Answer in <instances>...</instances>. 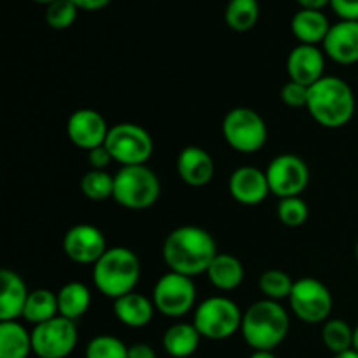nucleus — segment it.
<instances>
[{"label":"nucleus","mask_w":358,"mask_h":358,"mask_svg":"<svg viewBox=\"0 0 358 358\" xmlns=\"http://www.w3.org/2000/svg\"><path fill=\"white\" fill-rule=\"evenodd\" d=\"M217 254L212 234L191 224L171 231L163 243V261L168 269L189 278L206 273Z\"/></svg>","instance_id":"f257e3e1"},{"label":"nucleus","mask_w":358,"mask_h":358,"mask_svg":"<svg viewBox=\"0 0 358 358\" xmlns=\"http://www.w3.org/2000/svg\"><path fill=\"white\" fill-rule=\"evenodd\" d=\"M306 108L318 124L329 129H338L353 119L357 100L345 79L325 76L310 87Z\"/></svg>","instance_id":"f03ea898"},{"label":"nucleus","mask_w":358,"mask_h":358,"mask_svg":"<svg viewBox=\"0 0 358 358\" xmlns=\"http://www.w3.org/2000/svg\"><path fill=\"white\" fill-rule=\"evenodd\" d=\"M289 329L285 308L276 301L261 299L243 313L240 332L254 352H273L285 341Z\"/></svg>","instance_id":"7ed1b4c3"},{"label":"nucleus","mask_w":358,"mask_h":358,"mask_svg":"<svg viewBox=\"0 0 358 358\" xmlns=\"http://www.w3.org/2000/svg\"><path fill=\"white\" fill-rule=\"evenodd\" d=\"M142 275L140 259L131 248L112 247L93 266V283L101 296L119 299L135 292Z\"/></svg>","instance_id":"20e7f679"},{"label":"nucleus","mask_w":358,"mask_h":358,"mask_svg":"<svg viewBox=\"0 0 358 358\" xmlns=\"http://www.w3.org/2000/svg\"><path fill=\"white\" fill-rule=\"evenodd\" d=\"M161 182L145 164L121 166L114 175V201L126 210H147L159 199Z\"/></svg>","instance_id":"39448f33"},{"label":"nucleus","mask_w":358,"mask_h":358,"mask_svg":"<svg viewBox=\"0 0 358 358\" xmlns=\"http://www.w3.org/2000/svg\"><path fill=\"white\" fill-rule=\"evenodd\" d=\"M243 311L229 297L213 296L201 301L194 310V327L201 338L210 341H224L241 331Z\"/></svg>","instance_id":"423d86ee"},{"label":"nucleus","mask_w":358,"mask_h":358,"mask_svg":"<svg viewBox=\"0 0 358 358\" xmlns=\"http://www.w3.org/2000/svg\"><path fill=\"white\" fill-rule=\"evenodd\" d=\"M222 135L236 152L255 154L268 142V124L254 108L234 107L224 115Z\"/></svg>","instance_id":"0eeeda50"},{"label":"nucleus","mask_w":358,"mask_h":358,"mask_svg":"<svg viewBox=\"0 0 358 358\" xmlns=\"http://www.w3.org/2000/svg\"><path fill=\"white\" fill-rule=\"evenodd\" d=\"M105 147L112 159L121 166H140L152 157L154 140L143 126L135 122H119L108 131Z\"/></svg>","instance_id":"6e6552de"},{"label":"nucleus","mask_w":358,"mask_h":358,"mask_svg":"<svg viewBox=\"0 0 358 358\" xmlns=\"http://www.w3.org/2000/svg\"><path fill=\"white\" fill-rule=\"evenodd\" d=\"M289 304L290 310L301 322L318 325L325 324L331 318L334 299L325 283L313 276H304L294 282Z\"/></svg>","instance_id":"1a4fd4ad"},{"label":"nucleus","mask_w":358,"mask_h":358,"mask_svg":"<svg viewBox=\"0 0 358 358\" xmlns=\"http://www.w3.org/2000/svg\"><path fill=\"white\" fill-rule=\"evenodd\" d=\"M152 303L156 306V311H159L164 317H184L196 304L194 282L180 273H164L154 285Z\"/></svg>","instance_id":"9d476101"},{"label":"nucleus","mask_w":358,"mask_h":358,"mask_svg":"<svg viewBox=\"0 0 358 358\" xmlns=\"http://www.w3.org/2000/svg\"><path fill=\"white\" fill-rule=\"evenodd\" d=\"M79 341V332L73 320L56 317L52 320L35 325L31 331L34 355L38 358H66L72 355Z\"/></svg>","instance_id":"9b49d317"},{"label":"nucleus","mask_w":358,"mask_h":358,"mask_svg":"<svg viewBox=\"0 0 358 358\" xmlns=\"http://www.w3.org/2000/svg\"><path fill=\"white\" fill-rule=\"evenodd\" d=\"M271 194L278 199L301 196L310 184V166L296 154H280L266 168Z\"/></svg>","instance_id":"f8f14e48"},{"label":"nucleus","mask_w":358,"mask_h":358,"mask_svg":"<svg viewBox=\"0 0 358 358\" xmlns=\"http://www.w3.org/2000/svg\"><path fill=\"white\" fill-rule=\"evenodd\" d=\"M107 250L103 233L93 224H77L63 236V252L76 264L94 266Z\"/></svg>","instance_id":"ddd939ff"},{"label":"nucleus","mask_w":358,"mask_h":358,"mask_svg":"<svg viewBox=\"0 0 358 358\" xmlns=\"http://www.w3.org/2000/svg\"><path fill=\"white\" fill-rule=\"evenodd\" d=\"M110 128L103 115L93 108H79L66 121L69 140L79 149L90 150L105 145Z\"/></svg>","instance_id":"4468645a"},{"label":"nucleus","mask_w":358,"mask_h":358,"mask_svg":"<svg viewBox=\"0 0 358 358\" xmlns=\"http://www.w3.org/2000/svg\"><path fill=\"white\" fill-rule=\"evenodd\" d=\"M229 194L240 205H261L271 194L266 171L250 164L236 168L229 177Z\"/></svg>","instance_id":"2eb2a0df"},{"label":"nucleus","mask_w":358,"mask_h":358,"mask_svg":"<svg viewBox=\"0 0 358 358\" xmlns=\"http://www.w3.org/2000/svg\"><path fill=\"white\" fill-rule=\"evenodd\" d=\"M325 72V52L318 45L297 44L287 58V73L294 83L311 87Z\"/></svg>","instance_id":"dca6fc26"},{"label":"nucleus","mask_w":358,"mask_h":358,"mask_svg":"<svg viewBox=\"0 0 358 358\" xmlns=\"http://www.w3.org/2000/svg\"><path fill=\"white\" fill-rule=\"evenodd\" d=\"M324 52L327 58L339 65L358 63V21H338L331 24L324 41Z\"/></svg>","instance_id":"f3484780"},{"label":"nucleus","mask_w":358,"mask_h":358,"mask_svg":"<svg viewBox=\"0 0 358 358\" xmlns=\"http://www.w3.org/2000/svg\"><path fill=\"white\" fill-rule=\"evenodd\" d=\"M177 171L184 184L191 187H205L215 175V163L205 149L189 145L178 152Z\"/></svg>","instance_id":"a211bd4d"},{"label":"nucleus","mask_w":358,"mask_h":358,"mask_svg":"<svg viewBox=\"0 0 358 358\" xmlns=\"http://www.w3.org/2000/svg\"><path fill=\"white\" fill-rule=\"evenodd\" d=\"M30 292L24 280L10 269L0 271V320L14 322L23 318Z\"/></svg>","instance_id":"6ab92c4d"},{"label":"nucleus","mask_w":358,"mask_h":358,"mask_svg":"<svg viewBox=\"0 0 358 358\" xmlns=\"http://www.w3.org/2000/svg\"><path fill=\"white\" fill-rule=\"evenodd\" d=\"M114 315L122 325L129 329H142L152 322L154 306L152 301L140 292H129L114 301Z\"/></svg>","instance_id":"aec40b11"},{"label":"nucleus","mask_w":358,"mask_h":358,"mask_svg":"<svg viewBox=\"0 0 358 358\" xmlns=\"http://www.w3.org/2000/svg\"><path fill=\"white\" fill-rule=\"evenodd\" d=\"M290 30H292L294 37L299 41V44L318 45L324 44L325 37L331 30V23L322 10L299 9L292 16Z\"/></svg>","instance_id":"412c9836"},{"label":"nucleus","mask_w":358,"mask_h":358,"mask_svg":"<svg viewBox=\"0 0 358 358\" xmlns=\"http://www.w3.org/2000/svg\"><path fill=\"white\" fill-rule=\"evenodd\" d=\"M163 348L171 358H189L194 355L201 343V334L194 324H178L170 325L163 334Z\"/></svg>","instance_id":"4be33fe9"},{"label":"nucleus","mask_w":358,"mask_h":358,"mask_svg":"<svg viewBox=\"0 0 358 358\" xmlns=\"http://www.w3.org/2000/svg\"><path fill=\"white\" fill-rule=\"evenodd\" d=\"M208 282L222 292L238 289L245 280V268L238 257L231 254H217L205 273Z\"/></svg>","instance_id":"5701e85b"},{"label":"nucleus","mask_w":358,"mask_h":358,"mask_svg":"<svg viewBox=\"0 0 358 358\" xmlns=\"http://www.w3.org/2000/svg\"><path fill=\"white\" fill-rule=\"evenodd\" d=\"M31 353V332L17 320L0 322V358H28Z\"/></svg>","instance_id":"b1692460"},{"label":"nucleus","mask_w":358,"mask_h":358,"mask_svg":"<svg viewBox=\"0 0 358 358\" xmlns=\"http://www.w3.org/2000/svg\"><path fill=\"white\" fill-rule=\"evenodd\" d=\"M59 317L79 320L91 306V290L83 282H69L56 292Z\"/></svg>","instance_id":"393cba45"},{"label":"nucleus","mask_w":358,"mask_h":358,"mask_svg":"<svg viewBox=\"0 0 358 358\" xmlns=\"http://www.w3.org/2000/svg\"><path fill=\"white\" fill-rule=\"evenodd\" d=\"M59 315L58 310V296L49 289H35L28 296L27 306H24L23 318L35 325H41L44 322L52 320Z\"/></svg>","instance_id":"a878e982"},{"label":"nucleus","mask_w":358,"mask_h":358,"mask_svg":"<svg viewBox=\"0 0 358 358\" xmlns=\"http://www.w3.org/2000/svg\"><path fill=\"white\" fill-rule=\"evenodd\" d=\"M261 7L257 0H229L224 10V20L233 31L243 34L257 24Z\"/></svg>","instance_id":"bb28decb"},{"label":"nucleus","mask_w":358,"mask_h":358,"mask_svg":"<svg viewBox=\"0 0 358 358\" xmlns=\"http://www.w3.org/2000/svg\"><path fill=\"white\" fill-rule=\"evenodd\" d=\"M353 332L355 327L348 322L341 318H329L322 327V341L332 355H338L353 348Z\"/></svg>","instance_id":"cd10ccee"},{"label":"nucleus","mask_w":358,"mask_h":358,"mask_svg":"<svg viewBox=\"0 0 358 358\" xmlns=\"http://www.w3.org/2000/svg\"><path fill=\"white\" fill-rule=\"evenodd\" d=\"M80 192L91 201H105L114 196V175L107 170H90L80 178Z\"/></svg>","instance_id":"c85d7f7f"},{"label":"nucleus","mask_w":358,"mask_h":358,"mask_svg":"<svg viewBox=\"0 0 358 358\" xmlns=\"http://www.w3.org/2000/svg\"><path fill=\"white\" fill-rule=\"evenodd\" d=\"M294 289V280L282 269H268L259 278V290L262 292L264 299L280 301L289 299Z\"/></svg>","instance_id":"c756f323"},{"label":"nucleus","mask_w":358,"mask_h":358,"mask_svg":"<svg viewBox=\"0 0 358 358\" xmlns=\"http://www.w3.org/2000/svg\"><path fill=\"white\" fill-rule=\"evenodd\" d=\"M86 358H128V346L110 334L94 336L86 346Z\"/></svg>","instance_id":"7c9ffc66"},{"label":"nucleus","mask_w":358,"mask_h":358,"mask_svg":"<svg viewBox=\"0 0 358 358\" xmlns=\"http://www.w3.org/2000/svg\"><path fill=\"white\" fill-rule=\"evenodd\" d=\"M276 215L280 222L287 227H301L310 217V206L301 196L280 199L276 206Z\"/></svg>","instance_id":"2f4dec72"},{"label":"nucleus","mask_w":358,"mask_h":358,"mask_svg":"<svg viewBox=\"0 0 358 358\" xmlns=\"http://www.w3.org/2000/svg\"><path fill=\"white\" fill-rule=\"evenodd\" d=\"M79 7L72 0H56L45 7V23L52 30H66L77 20Z\"/></svg>","instance_id":"473e14b6"},{"label":"nucleus","mask_w":358,"mask_h":358,"mask_svg":"<svg viewBox=\"0 0 358 358\" xmlns=\"http://www.w3.org/2000/svg\"><path fill=\"white\" fill-rule=\"evenodd\" d=\"M280 96H282V101L287 105V107L303 108L308 105L310 87L304 86V84L289 80L287 84H283L282 91H280Z\"/></svg>","instance_id":"72a5a7b5"},{"label":"nucleus","mask_w":358,"mask_h":358,"mask_svg":"<svg viewBox=\"0 0 358 358\" xmlns=\"http://www.w3.org/2000/svg\"><path fill=\"white\" fill-rule=\"evenodd\" d=\"M331 9L345 21H358V0H331Z\"/></svg>","instance_id":"f704fd0d"},{"label":"nucleus","mask_w":358,"mask_h":358,"mask_svg":"<svg viewBox=\"0 0 358 358\" xmlns=\"http://www.w3.org/2000/svg\"><path fill=\"white\" fill-rule=\"evenodd\" d=\"M112 161L114 159H112L110 152L105 145H100L87 152V163H90L91 170H107Z\"/></svg>","instance_id":"c9c22d12"},{"label":"nucleus","mask_w":358,"mask_h":358,"mask_svg":"<svg viewBox=\"0 0 358 358\" xmlns=\"http://www.w3.org/2000/svg\"><path fill=\"white\" fill-rule=\"evenodd\" d=\"M128 358H157V353L147 343H135L128 346Z\"/></svg>","instance_id":"e433bc0d"},{"label":"nucleus","mask_w":358,"mask_h":358,"mask_svg":"<svg viewBox=\"0 0 358 358\" xmlns=\"http://www.w3.org/2000/svg\"><path fill=\"white\" fill-rule=\"evenodd\" d=\"M72 2L79 7V10H90V13H93V10H100L103 7H107L112 0H72Z\"/></svg>","instance_id":"4c0bfd02"},{"label":"nucleus","mask_w":358,"mask_h":358,"mask_svg":"<svg viewBox=\"0 0 358 358\" xmlns=\"http://www.w3.org/2000/svg\"><path fill=\"white\" fill-rule=\"evenodd\" d=\"M301 9L310 10H324V7L331 6V0H296Z\"/></svg>","instance_id":"58836bf2"},{"label":"nucleus","mask_w":358,"mask_h":358,"mask_svg":"<svg viewBox=\"0 0 358 358\" xmlns=\"http://www.w3.org/2000/svg\"><path fill=\"white\" fill-rule=\"evenodd\" d=\"M248 358H278L273 352H254Z\"/></svg>","instance_id":"ea45409f"},{"label":"nucleus","mask_w":358,"mask_h":358,"mask_svg":"<svg viewBox=\"0 0 358 358\" xmlns=\"http://www.w3.org/2000/svg\"><path fill=\"white\" fill-rule=\"evenodd\" d=\"M332 358H358V352L357 350H348V352H343V353H338V355H334Z\"/></svg>","instance_id":"a19ab883"},{"label":"nucleus","mask_w":358,"mask_h":358,"mask_svg":"<svg viewBox=\"0 0 358 358\" xmlns=\"http://www.w3.org/2000/svg\"><path fill=\"white\" fill-rule=\"evenodd\" d=\"M353 350L358 352V325L355 327V332H353Z\"/></svg>","instance_id":"79ce46f5"},{"label":"nucleus","mask_w":358,"mask_h":358,"mask_svg":"<svg viewBox=\"0 0 358 358\" xmlns=\"http://www.w3.org/2000/svg\"><path fill=\"white\" fill-rule=\"evenodd\" d=\"M31 2H35V3H42V6H45V7H48L49 3L56 2V0H31Z\"/></svg>","instance_id":"37998d69"},{"label":"nucleus","mask_w":358,"mask_h":358,"mask_svg":"<svg viewBox=\"0 0 358 358\" xmlns=\"http://www.w3.org/2000/svg\"><path fill=\"white\" fill-rule=\"evenodd\" d=\"M355 257H357V262H358V241H357V247H355Z\"/></svg>","instance_id":"c03bdc74"}]
</instances>
